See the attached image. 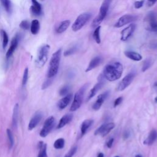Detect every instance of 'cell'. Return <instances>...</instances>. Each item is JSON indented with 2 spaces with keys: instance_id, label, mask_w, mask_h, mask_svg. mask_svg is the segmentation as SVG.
I'll return each instance as SVG.
<instances>
[{
  "instance_id": "1",
  "label": "cell",
  "mask_w": 157,
  "mask_h": 157,
  "mask_svg": "<svg viewBox=\"0 0 157 157\" xmlns=\"http://www.w3.org/2000/svg\"><path fill=\"white\" fill-rule=\"evenodd\" d=\"M123 71L122 64L119 62H114L107 64L104 68L102 75L106 80L113 82L120 78Z\"/></svg>"
},
{
  "instance_id": "2",
  "label": "cell",
  "mask_w": 157,
  "mask_h": 157,
  "mask_svg": "<svg viewBox=\"0 0 157 157\" xmlns=\"http://www.w3.org/2000/svg\"><path fill=\"white\" fill-rule=\"evenodd\" d=\"M62 56V49H58L54 53L50 59L49 68L47 72L48 78H53L58 73Z\"/></svg>"
},
{
  "instance_id": "3",
  "label": "cell",
  "mask_w": 157,
  "mask_h": 157,
  "mask_svg": "<svg viewBox=\"0 0 157 157\" xmlns=\"http://www.w3.org/2000/svg\"><path fill=\"white\" fill-rule=\"evenodd\" d=\"M111 0H104L100 9V12L97 17L93 20L91 24V26L93 28H96L97 26H100L102 21L105 19L106 16L109 10Z\"/></svg>"
},
{
  "instance_id": "4",
  "label": "cell",
  "mask_w": 157,
  "mask_h": 157,
  "mask_svg": "<svg viewBox=\"0 0 157 157\" xmlns=\"http://www.w3.org/2000/svg\"><path fill=\"white\" fill-rule=\"evenodd\" d=\"M88 86L89 84H85L75 93L73 102L71 106V107H70V111L74 112L79 109L82 104L85 92V90L87 89Z\"/></svg>"
},
{
  "instance_id": "5",
  "label": "cell",
  "mask_w": 157,
  "mask_h": 157,
  "mask_svg": "<svg viewBox=\"0 0 157 157\" xmlns=\"http://www.w3.org/2000/svg\"><path fill=\"white\" fill-rule=\"evenodd\" d=\"M49 50L50 46L47 44H46L41 47L38 54H37V57L36 61V64L37 67L42 68L46 64L48 59Z\"/></svg>"
},
{
  "instance_id": "6",
  "label": "cell",
  "mask_w": 157,
  "mask_h": 157,
  "mask_svg": "<svg viewBox=\"0 0 157 157\" xmlns=\"http://www.w3.org/2000/svg\"><path fill=\"white\" fill-rule=\"evenodd\" d=\"M91 17V14L89 12H85L79 15L73 24L72 30L74 31H79L88 22Z\"/></svg>"
},
{
  "instance_id": "7",
  "label": "cell",
  "mask_w": 157,
  "mask_h": 157,
  "mask_svg": "<svg viewBox=\"0 0 157 157\" xmlns=\"http://www.w3.org/2000/svg\"><path fill=\"white\" fill-rule=\"evenodd\" d=\"M55 124V119L53 116L48 117L43 125L40 131L39 135L41 138H46L49 134L54 128Z\"/></svg>"
},
{
  "instance_id": "8",
  "label": "cell",
  "mask_w": 157,
  "mask_h": 157,
  "mask_svg": "<svg viewBox=\"0 0 157 157\" xmlns=\"http://www.w3.org/2000/svg\"><path fill=\"white\" fill-rule=\"evenodd\" d=\"M135 76H136V74L133 72L128 74L125 77H123L121 82L118 84L117 90L118 91H123L125 90L132 83Z\"/></svg>"
},
{
  "instance_id": "9",
  "label": "cell",
  "mask_w": 157,
  "mask_h": 157,
  "mask_svg": "<svg viewBox=\"0 0 157 157\" xmlns=\"http://www.w3.org/2000/svg\"><path fill=\"white\" fill-rule=\"evenodd\" d=\"M138 17L134 15H124L118 19L117 22L115 24L114 26L116 28H121V27L126 25L128 24H130L132 21L136 20Z\"/></svg>"
},
{
  "instance_id": "10",
  "label": "cell",
  "mask_w": 157,
  "mask_h": 157,
  "mask_svg": "<svg viewBox=\"0 0 157 157\" xmlns=\"http://www.w3.org/2000/svg\"><path fill=\"white\" fill-rule=\"evenodd\" d=\"M115 124L113 123H104L101 125L95 131V135H99L101 134L102 137H104L112 130V129L114 128Z\"/></svg>"
},
{
  "instance_id": "11",
  "label": "cell",
  "mask_w": 157,
  "mask_h": 157,
  "mask_svg": "<svg viewBox=\"0 0 157 157\" xmlns=\"http://www.w3.org/2000/svg\"><path fill=\"white\" fill-rule=\"evenodd\" d=\"M104 79H106L104 77V75L102 74H101L100 76H99V78H98V81L99 82L97 83L93 87V89H92L90 93L88 95V97H87V101H89L90 100H91L92 98H93V97L95 96V95L97 93V92H98L100 89H102V86H103L104 84Z\"/></svg>"
},
{
  "instance_id": "12",
  "label": "cell",
  "mask_w": 157,
  "mask_h": 157,
  "mask_svg": "<svg viewBox=\"0 0 157 157\" xmlns=\"http://www.w3.org/2000/svg\"><path fill=\"white\" fill-rule=\"evenodd\" d=\"M136 29V25L131 24L121 31V40L122 41H127Z\"/></svg>"
},
{
  "instance_id": "13",
  "label": "cell",
  "mask_w": 157,
  "mask_h": 157,
  "mask_svg": "<svg viewBox=\"0 0 157 157\" xmlns=\"http://www.w3.org/2000/svg\"><path fill=\"white\" fill-rule=\"evenodd\" d=\"M42 118V112L40 111L36 112L35 113L33 117L31 118V119L28 123V130L31 131V130H33L34 128H35L37 126V124H38L39 123L41 122Z\"/></svg>"
},
{
  "instance_id": "14",
  "label": "cell",
  "mask_w": 157,
  "mask_h": 157,
  "mask_svg": "<svg viewBox=\"0 0 157 157\" xmlns=\"http://www.w3.org/2000/svg\"><path fill=\"white\" fill-rule=\"evenodd\" d=\"M109 92L106 91V92H104V93L99 95L98 96V98H97V100L93 104V106H92L93 109L95 111L99 110L101 108V106L102 105V104L104 103L105 100H106L108 96H109Z\"/></svg>"
},
{
  "instance_id": "15",
  "label": "cell",
  "mask_w": 157,
  "mask_h": 157,
  "mask_svg": "<svg viewBox=\"0 0 157 157\" xmlns=\"http://www.w3.org/2000/svg\"><path fill=\"white\" fill-rule=\"evenodd\" d=\"M73 98L72 94H68L59 100L57 104V107L59 110H63L68 106Z\"/></svg>"
},
{
  "instance_id": "16",
  "label": "cell",
  "mask_w": 157,
  "mask_h": 157,
  "mask_svg": "<svg viewBox=\"0 0 157 157\" xmlns=\"http://www.w3.org/2000/svg\"><path fill=\"white\" fill-rule=\"evenodd\" d=\"M102 58L100 56L93 58L89 63L87 68H86L85 70V72L86 73L89 72L91 71V70H93V69L96 68V67H98L102 63Z\"/></svg>"
},
{
  "instance_id": "17",
  "label": "cell",
  "mask_w": 157,
  "mask_h": 157,
  "mask_svg": "<svg viewBox=\"0 0 157 157\" xmlns=\"http://www.w3.org/2000/svg\"><path fill=\"white\" fill-rule=\"evenodd\" d=\"M73 118V114H70V113H68V114L64 115L63 116L60 120H59V122L58 124L57 129H60L64 127L65 125H66L67 124L71 122Z\"/></svg>"
},
{
  "instance_id": "18",
  "label": "cell",
  "mask_w": 157,
  "mask_h": 157,
  "mask_svg": "<svg viewBox=\"0 0 157 157\" xmlns=\"http://www.w3.org/2000/svg\"><path fill=\"white\" fill-rule=\"evenodd\" d=\"M18 43H19V38H18L17 36H15L12 39V40L11 41V44H10V46L6 53V58H9L12 55L13 53L14 52V51L16 49V48H17V47L18 46Z\"/></svg>"
},
{
  "instance_id": "19",
  "label": "cell",
  "mask_w": 157,
  "mask_h": 157,
  "mask_svg": "<svg viewBox=\"0 0 157 157\" xmlns=\"http://www.w3.org/2000/svg\"><path fill=\"white\" fill-rule=\"evenodd\" d=\"M125 56L129 58L131 60L135 62H139L142 59V55L138 52H133V51H125L124 52Z\"/></svg>"
},
{
  "instance_id": "20",
  "label": "cell",
  "mask_w": 157,
  "mask_h": 157,
  "mask_svg": "<svg viewBox=\"0 0 157 157\" xmlns=\"http://www.w3.org/2000/svg\"><path fill=\"white\" fill-rule=\"evenodd\" d=\"M94 121L91 119H89V120H84L82 123L81 124L80 127V131H81V137L83 136L86 133L89 128L93 124Z\"/></svg>"
},
{
  "instance_id": "21",
  "label": "cell",
  "mask_w": 157,
  "mask_h": 157,
  "mask_svg": "<svg viewBox=\"0 0 157 157\" xmlns=\"http://www.w3.org/2000/svg\"><path fill=\"white\" fill-rule=\"evenodd\" d=\"M157 139V131L155 129H152L149 135L147 138L145 140L144 144L147 145H152Z\"/></svg>"
},
{
  "instance_id": "22",
  "label": "cell",
  "mask_w": 157,
  "mask_h": 157,
  "mask_svg": "<svg viewBox=\"0 0 157 157\" xmlns=\"http://www.w3.org/2000/svg\"><path fill=\"white\" fill-rule=\"evenodd\" d=\"M32 6L31 7V10L32 13L36 15H39L41 14L42 11V8L39 3L37 2V0H31Z\"/></svg>"
},
{
  "instance_id": "23",
  "label": "cell",
  "mask_w": 157,
  "mask_h": 157,
  "mask_svg": "<svg viewBox=\"0 0 157 157\" xmlns=\"http://www.w3.org/2000/svg\"><path fill=\"white\" fill-rule=\"evenodd\" d=\"M19 104H16L14 106L12 115V126L14 128H16L17 126L18 119H19Z\"/></svg>"
},
{
  "instance_id": "24",
  "label": "cell",
  "mask_w": 157,
  "mask_h": 157,
  "mask_svg": "<svg viewBox=\"0 0 157 157\" xmlns=\"http://www.w3.org/2000/svg\"><path fill=\"white\" fill-rule=\"evenodd\" d=\"M70 25V21L68 20H66L63 21L62 22L59 24L58 28L57 29V32L58 34L63 33V32L65 31Z\"/></svg>"
},
{
  "instance_id": "25",
  "label": "cell",
  "mask_w": 157,
  "mask_h": 157,
  "mask_svg": "<svg viewBox=\"0 0 157 157\" xmlns=\"http://www.w3.org/2000/svg\"><path fill=\"white\" fill-rule=\"evenodd\" d=\"M39 154L37 157H47V144L44 142L41 141L39 144Z\"/></svg>"
},
{
  "instance_id": "26",
  "label": "cell",
  "mask_w": 157,
  "mask_h": 157,
  "mask_svg": "<svg viewBox=\"0 0 157 157\" xmlns=\"http://www.w3.org/2000/svg\"><path fill=\"white\" fill-rule=\"evenodd\" d=\"M31 32L33 35H36L38 33L40 29V24L37 20H33L32 21L30 26Z\"/></svg>"
},
{
  "instance_id": "27",
  "label": "cell",
  "mask_w": 157,
  "mask_h": 157,
  "mask_svg": "<svg viewBox=\"0 0 157 157\" xmlns=\"http://www.w3.org/2000/svg\"><path fill=\"white\" fill-rule=\"evenodd\" d=\"M100 30H101V26H98L95 28V30L93 32V37L95 42L97 44H100L101 43V37H100Z\"/></svg>"
},
{
  "instance_id": "28",
  "label": "cell",
  "mask_w": 157,
  "mask_h": 157,
  "mask_svg": "<svg viewBox=\"0 0 157 157\" xmlns=\"http://www.w3.org/2000/svg\"><path fill=\"white\" fill-rule=\"evenodd\" d=\"M65 144V140L63 138H59L57 139L53 144V147L55 149H62Z\"/></svg>"
},
{
  "instance_id": "29",
  "label": "cell",
  "mask_w": 157,
  "mask_h": 157,
  "mask_svg": "<svg viewBox=\"0 0 157 157\" xmlns=\"http://www.w3.org/2000/svg\"><path fill=\"white\" fill-rule=\"evenodd\" d=\"M147 30L151 32H157V20L147 22Z\"/></svg>"
},
{
  "instance_id": "30",
  "label": "cell",
  "mask_w": 157,
  "mask_h": 157,
  "mask_svg": "<svg viewBox=\"0 0 157 157\" xmlns=\"http://www.w3.org/2000/svg\"><path fill=\"white\" fill-rule=\"evenodd\" d=\"M7 135H8V141H9V149H12L14 144V139L12 132L11 130L9 129H7Z\"/></svg>"
},
{
  "instance_id": "31",
  "label": "cell",
  "mask_w": 157,
  "mask_h": 157,
  "mask_svg": "<svg viewBox=\"0 0 157 157\" xmlns=\"http://www.w3.org/2000/svg\"><path fill=\"white\" fill-rule=\"evenodd\" d=\"M153 62L151 60V59L150 58H147L145 59V61L142 64V71L145 72L147 71V69H149L150 66L152 65Z\"/></svg>"
},
{
  "instance_id": "32",
  "label": "cell",
  "mask_w": 157,
  "mask_h": 157,
  "mask_svg": "<svg viewBox=\"0 0 157 157\" xmlns=\"http://www.w3.org/2000/svg\"><path fill=\"white\" fill-rule=\"evenodd\" d=\"M78 49V48L77 46H74L71 48H69V49H68L67 50H66L65 52H64V55L65 57H68V56H69V55H73V54L75 53V52H77Z\"/></svg>"
},
{
  "instance_id": "33",
  "label": "cell",
  "mask_w": 157,
  "mask_h": 157,
  "mask_svg": "<svg viewBox=\"0 0 157 157\" xmlns=\"http://www.w3.org/2000/svg\"><path fill=\"white\" fill-rule=\"evenodd\" d=\"M2 35H3V48H5L8 44L9 37L6 32L4 30L2 31Z\"/></svg>"
},
{
  "instance_id": "34",
  "label": "cell",
  "mask_w": 157,
  "mask_h": 157,
  "mask_svg": "<svg viewBox=\"0 0 157 157\" xmlns=\"http://www.w3.org/2000/svg\"><path fill=\"white\" fill-rule=\"evenodd\" d=\"M70 90V86L69 85H65L59 90V94L60 96H66L68 94Z\"/></svg>"
},
{
  "instance_id": "35",
  "label": "cell",
  "mask_w": 157,
  "mask_h": 157,
  "mask_svg": "<svg viewBox=\"0 0 157 157\" xmlns=\"http://www.w3.org/2000/svg\"><path fill=\"white\" fill-rule=\"evenodd\" d=\"M28 80V68H26L24 70L23 78H22V85L25 86L27 84Z\"/></svg>"
},
{
  "instance_id": "36",
  "label": "cell",
  "mask_w": 157,
  "mask_h": 157,
  "mask_svg": "<svg viewBox=\"0 0 157 157\" xmlns=\"http://www.w3.org/2000/svg\"><path fill=\"white\" fill-rule=\"evenodd\" d=\"M0 1L3 5L4 8L6 9L8 12H9L10 10V0H0Z\"/></svg>"
},
{
  "instance_id": "37",
  "label": "cell",
  "mask_w": 157,
  "mask_h": 157,
  "mask_svg": "<svg viewBox=\"0 0 157 157\" xmlns=\"http://www.w3.org/2000/svg\"><path fill=\"white\" fill-rule=\"evenodd\" d=\"M53 82V78H48L46 80L42 85V90H45Z\"/></svg>"
},
{
  "instance_id": "38",
  "label": "cell",
  "mask_w": 157,
  "mask_h": 157,
  "mask_svg": "<svg viewBox=\"0 0 157 157\" xmlns=\"http://www.w3.org/2000/svg\"><path fill=\"white\" fill-rule=\"evenodd\" d=\"M30 24L28 20H23L20 24V27L23 30H28L30 26Z\"/></svg>"
},
{
  "instance_id": "39",
  "label": "cell",
  "mask_w": 157,
  "mask_h": 157,
  "mask_svg": "<svg viewBox=\"0 0 157 157\" xmlns=\"http://www.w3.org/2000/svg\"><path fill=\"white\" fill-rule=\"evenodd\" d=\"M77 149V146H75V147H73L71 150H70L68 152L64 155V157H73L74 155L76 153Z\"/></svg>"
},
{
  "instance_id": "40",
  "label": "cell",
  "mask_w": 157,
  "mask_h": 157,
  "mask_svg": "<svg viewBox=\"0 0 157 157\" xmlns=\"http://www.w3.org/2000/svg\"><path fill=\"white\" fill-rule=\"evenodd\" d=\"M144 0H141V1H137L134 3V7L136 9L141 8L144 4Z\"/></svg>"
},
{
  "instance_id": "41",
  "label": "cell",
  "mask_w": 157,
  "mask_h": 157,
  "mask_svg": "<svg viewBox=\"0 0 157 157\" xmlns=\"http://www.w3.org/2000/svg\"><path fill=\"white\" fill-rule=\"evenodd\" d=\"M122 101H123V97H122V96L121 97H118V98H117L115 100L114 103H113V107H116L117 106H118L122 102Z\"/></svg>"
},
{
  "instance_id": "42",
  "label": "cell",
  "mask_w": 157,
  "mask_h": 157,
  "mask_svg": "<svg viewBox=\"0 0 157 157\" xmlns=\"http://www.w3.org/2000/svg\"><path fill=\"white\" fill-rule=\"evenodd\" d=\"M113 138H111L109 140H108L107 142V147L109 148V149H111L112 147V145H113Z\"/></svg>"
},
{
  "instance_id": "43",
  "label": "cell",
  "mask_w": 157,
  "mask_h": 157,
  "mask_svg": "<svg viewBox=\"0 0 157 157\" xmlns=\"http://www.w3.org/2000/svg\"><path fill=\"white\" fill-rule=\"evenodd\" d=\"M157 1V0H147V6L149 7L152 6L153 5H154L156 2Z\"/></svg>"
},
{
  "instance_id": "44",
  "label": "cell",
  "mask_w": 157,
  "mask_h": 157,
  "mask_svg": "<svg viewBox=\"0 0 157 157\" xmlns=\"http://www.w3.org/2000/svg\"><path fill=\"white\" fill-rule=\"evenodd\" d=\"M129 136H130V133H129V131H125L123 134V139H127L129 137Z\"/></svg>"
},
{
  "instance_id": "45",
  "label": "cell",
  "mask_w": 157,
  "mask_h": 157,
  "mask_svg": "<svg viewBox=\"0 0 157 157\" xmlns=\"http://www.w3.org/2000/svg\"><path fill=\"white\" fill-rule=\"evenodd\" d=\"M104 154H102V153H100L98 155V156H97V157H104Z\"/></svg>"
},
{
  "instance_id": "46",
  "label": "cell",
  "mask_w": 157,
  "mask_h": 157,
  "mask_svg": "<svg viewBox=\"0 0 157 157\" xmlns=\"http://www.w3.org/2000/svg\"><path fill=\"white\" fill-rule=\"evenodd\" d=\"M152 47H151V48H157V44H152Z\"/></svg>"
},
{
  "instance_id": "47",
  "label": "cell",
  "mask_w": 157,
  "mask_h": 157,
  "mask_svg": "<svg viewBox=\"0 0 157 157\" xmlns=\"http://www.w3.org/2000/svg\"><path fill=\"white\" fill-rule=\"evenodd\" d=\"M135 157H142V156L140 155H136V156H135Z\"/></svg>"
},
{
  "instance_id": "48",
  "label": "cell",
  "mask_w": 157,
  "mask_h": 157,
  "mask_svg": "<svg viewBox=\"0 0 157 157\" xmlns=\"http://www.w3.org/2000/svg\"><path fill=\"white\" fill-rule=\"evenodd\" d=\"M154 86H156V87H157V82L155 83V84H154Z\"/></svg>"
},
{
  "instance_id": "49",
  "label": "cell",
  "mask_w": 157,
  "mask_h": 157,
  "mask_svg": "<svg viewBox=\"0 0 157 157\" xmlns=\"http://www.w3.org/2000/svg\"><path fill=\"white\" fill-rule=\"evenodd\" d=\"M155 101L156 102V103H157V96L156 97V98H155Z\"/></svg>"
},
{
  "instance_id": "50",
  "label": "cell",
  "mask_w": 157,
  "mask_h": 157,
  "mask_svg": "<svg viewBox=\"0 0 157 157\" xmlns=\"http://www.w3.org/2000/svg\"><path fill=\"white\" fill-rule=\"evenodd\" d=\"M115 157H120V156H115Z\"/></svg>"
}]
</instances>
